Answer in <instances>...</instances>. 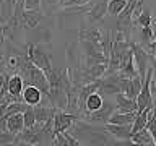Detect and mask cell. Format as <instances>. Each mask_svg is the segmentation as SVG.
<instances>
[{"label":"cell","mask_w":156,"mask_h":146,"mask_svg":"<svg viewBox=\"0 0 156 146\" xmlns=\"http://www.w3.org/2000/svg\"><path fill=\"white\" fill-rule=\"evenodd\" d=\"M34 110H33V106H28L26 110L23 112V123H24V128H29V127L34 125Z\"/></svg>","instance_id":"18"},{"label":"cell","mask_w":156,"mask_h":146,"mask_svg":"<svg viewBox=\"0 0 156 146\" xmlns=\"http://www.w3.org/2000/svg\"><path fill=\"white\" fill-rule=\"evenodd\" d=\"M107 13V7H106V0L104 2H101V3H96V5H93L91 10L86 13V23H98V21H101L102 18H104V15Z\"/></svg>","instance_id":"8"},{"label":"cell","mask_w":156,"mask_h":146,"mask_svg":"<svg viewBox=\"0 0 156 146\" xmlns=\"http://www.w3.org/2000/svg\"><path fill=\"white\" fill-rule=\"evenodd\" d=\"M115 96V107L117 110H122V112H135L136 110V102L135 99H130L127 97L124 92H117Z\"/></svg>","instance_id":"9"},{"label":"cell","mask_w":156,"mask_h":146,"mask_svg":"<svg viewBox=\"0 0 156 146\" xmlns=\"http://www.w3.org/2000/svg\"><path fill=\"white\" fill-rule=\"evenodd\" d=\"M130 141L133 144H138V146H154L156 144V140L153 138V135H151L146 128L133 131V133L130 135Z\"/></svg>","instance_id":"7"},{"label":"cell","mask_w":156,"mask_h":146,"mask_svg":"<svg viewBox=\"0 0 156 146\" xmlns=\"http://www.w3.org/2000/svg\"><path fill=\"white\" fill-rule=\"evenodd\" d=\"M106 131L115 140H130L132 130L130 125H115V123H104Z\"/></svg>","instance_id":"6"},{"label":"cell","mask_w":156,"mask_h":146,"mask_svg":"<svg viewBox=\"0 0 156 146\" xmlns=\"http://www.w3.org/2000/svg\"><path fill=\"white\" fill-rule=\"evenodd\" d=\"M24 88V83H23V78L18 75V73H13V75H10L8 81H7V91L10 92L12 96H16L20 97Z\"/></svg>","instance_id":"10"},{"label":"cell","mask_w":156,"mask_h":146,"mask_svg":"<svg viewBox=\"0 0 156 146\" xmlns=\"http://www.w3.org/2000/svg\"><path fill=\"white\" fill-rule=\"evenodd\" d=\"M67 60L70 62L68 68H80L81 67V57L78 55V42H73L67 49Z\"/></svg>","instance_id":"14"},{"label":"cell","mask_w":156,"mask_h":146,"mask_svg":"<svg viewBox=\"0 0 156 146\" xmlns=\"http://www.w3.org/2000/svg\"><path fill=\"white\" fill-rule=\"evenodd\" d=\"M16 135L8 130H0V144H15Z\"/></svg>","instance_id":"19"},{"label":"cell","mask_w":156,"mask_h":146,"mask_svg":"<svg viewBox=\"0 0 156 146\" xmlns=\"http://www.w3.org/2000/svg\"><path fill=\"white\" fill-rule=\"evenodd\" d=\"M80 119H81V114H72V112H65V110H55L54 112V117H52V131L54 133L67 131L76 120H80Z\"/></svg>","instance_id":"3"},{"label":"cell","mask_w":156,"mask_h":146,"mask_svg":"<svg viewBox=\"0 0 156 146\" xmlns=\"http://www.w3.org/2000/svg\"><path fill=\"white\" fill-rule=\"evenodd\" d=\"M44 18V15L41 12V8H36V10H24L23 15H21V19H20V26L23 28H28V29H33L36 28L39 21Z\"/></svg>","instance_id":"5"},{"label":"cell","mask_w":156,"mask_h":146,"mask_svg":"<svg viewBox=\"0 0 156 146\" xmlns=\"http://www.w3.org/2000/svg\"><path fill=\"white\" fill-rule=\"evenodd\" d=\"M26 58L29 62L33 63V65H36L37 68H41V70L44 73H47L49 70H51V58H49V55L44 50H41L39 49V46H36V44H26Z\"/></svg>","instance_id":"1"},{"label":"cell","mask_w":156,"mask_h":146,"mask_svg":"<svg viewBox=\"0 0 156 146\" xmlns=\"http://www.w3.org/2000/svg\"><path fill=\"white\" fill-rule=\"evenodd\" d=\"M127 0H107L106 2V7H107V13L111 16H117L120 13V10L125 7Z\"/></svg>","instance_id":"16"},{"label":"cell","mask_w":156,"mask_h":146,"mask_svg":"<svg viewBox=\"0 0 156 146\" xmlns=\"http://www.w3.org/2000/svg\"><path fill=\"white\" fill-rule=\"evenodd\" d=\"M130 49H132V57H133V63H135V68H136V73L145 78V73L148 70V67H151L150 63L154 57H151L146 54V50L140 44H135V42H130Z\"/></svg>","instance_id":"2"},{"label":"cell","mask_w":156,"mask_h":146,"mask_svg":"<svg viewBox=\"0 0 156 146\" xmlns=\"http://www.w3.org/2000/svg\"><path fill=\"white\" fill-rule=\"evenodd\" d=\"M153 41H154V37H153V28H151V24L150 26H143L141 28V44L140 46L145 47L146 44H150Z\"/></svg>","instance_id":"17"},{"label":"cell","mask_w":156,"mask_h":146,"mask_svg":"<svg viewBox=\"0 0 156 146\" xmlns=\"http://www.w3.org/2000/svg\"><path fill=\"white\" fill-rule=\"evenodd\" d=\"M24 128V123H23V112H16V114H12L8 115L7 119V130L12 131V133H20Z\"/></svg>","instance_id":"13"},{"label":"cell","mask_w":156,"mask_h":146,"mask_svg":"<svg viewBox=\"0 0 156 146\" xmlns=\"http://www.w3.org/2000/svg\"><path fill=\"white\" fill-rule=\"evenodd\" d=\"M58 2H60V0H47L49 5H55V3H58Z\"/></svg>","instance_id":"23"},{"label":"cell","mask_w":156,"mask_h":146,"mask_svg":"<svg viewBox=\"0 0 156 146\" xmlns=\"http://www.w3.org/2000/svg\"><path fill=\"white\" fill-rule=\"evenodd\" d=\"M153 23V16H151V12L148 8H141V12L140 15L135 18V23L136 26H140V28H143V26H150V24Z\"/></svg>","instance_id":"15"},{"label":"cell","mask_w":156,"mask_h":146,"mask_svg":"<svg viewBox=\"0 0 156 146\" xmlns=\"http://www.w3.org/2000/svg\"><path fill=\"white\" fill-rule=\"evenodd\" d=\"M104 104V99H102V96H101V92H91V94H88L86 96V99H85V110L83 112H94L98 110L99 107ZM81 112V114H83Z\"/></svg>","instance_id":"12"},{"label":"cell","mask_w":156,"mask_h":146,"mask_svg":"<svg viewBox=\"0 0 156 146\" xmlns=\"http://www.w3.org/2000/svg\"><path fill=\"white\" fill-rule=\"evenodd\" d=\"M33 110H34V119H36V122H39V123H44V122L51 120L54 117V112H55L57 109H54V107H47V106H33Z\"/></svg>","instance_id":"11"},{"label":"cell","mask_w":156,"mask_h":146,"mask_svg":"<svg viewBox=\"0 0 156 146\" xmlns=\"http://www.w3.org/2000/svg\"><path fill=\"white\" fill-rule=\"evenodd\" d=\"M7 119H8V114H7V112L0 115V130H7Z\"/></svg>","instance_id":"22"},{"label":"cell","mask_w":156,"mask_h":146,"mask_svg":"<svg viewBox=\"0 0 156 146\" xmlns=\"http://www.w3.org/2000/svg\"><path fill=\"white\" fill-rule=\"evenodd\" d=\"M41 8V0H24V10Z\"/></svg>","instance_id":"21"},{"label":"cell","mask_w":156,"mask_h":146,"mask_svg":"<svg viewBox=\"0 0 156 146\" xmlns=\"http://www.w3.org/2000/svg\"><path fill=\"white\" fill-rule=\"evenodd\" d=\"M42 96L44 94L41 92V89L36 88V86H33V85H24L21 94H20L21 101L26 102L28 106H37V104H41Z\"/></svg>","instance_id":"4"},{"label":"cell","mask_w":156,"mask_h":146,"mask_svg":"<svg viewBox=\"0 0 156 146\" xmlns=\"http://www.w3.org/2000/svg\"><path fill=\"white\" fill-rule=\"evenodd\" d=\"M90 3V0H67L62 3L63 8H73V7H83V5Z\"/></svg>","instance_id":"20"}]
</instances>
